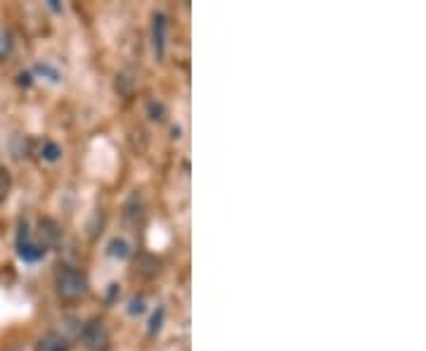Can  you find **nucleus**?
Returning a JSON list of instances; mask_svg holds the SVG:
<instances>
[{
  "label": "nucleus",
  "instance_id": "1",
  "mask_svg": "<svg viewBox=\"0 0 426 351\" xmlns=\"http://www.w3.org/2000/svg\"><path fill=\"white\" fill-rule=\"evenodd\" d=\"M55 287H57V294L64 302H76V299L88 294V278L78 268L62 263L55 271Z\"/></svg>",
  "mask_w": 426,
  "mask_h": 351
},
{
  "label": "nucleus",
  "instance_id": "9",
  "mask_svg": "<svg viewBox=\"0 0 426 351\" xmlns=\"http://www.w3.org/2000/svg\"><path fill=\"white\" fill-rule=\"evenodd\" d=\"M39 152H41L43 159H46V161H50V164H53V161H57L60 157H62V147H60L55 140H43V143H41V150H39Z\"/></svg>",
  "mask_w": 426,
  "mask_h": 351
},
{
  "label": "nucleus",
  "instance_id": "4",
  "mask_svg": "<svg viewBox=\"0 0 426 351\" xmlns=\"http://www.w3.org/2000/svg\"><path fill=\"white\" fill-rule=\"evenodd\" d=\"M166 46H168V17L164 12H154L152 15V48L159 60L166 58Z\"/></svg>",
  "mask_w": 426,
  "mask_h": 351
},
{
  "label": "nucleus",
  "instance_id": "7",
  "mask_svg": "<svg viewBox=\"0 0 426 351\" xmlns=\"http://www.w3.org/2000/svg\"><path fill=\"white\" fill-rule=\"evenodd\" d=\"M69 349L71 347H69V342L60 335V332H48V335H43L39 347H36V351H69Z\"/></svg>",
  "mask_w": 426,
  "mask_h": 351
},
{
  "label": "nucleus",
  "instance_id": "8",
  "mask_svg": "<svg viewBox=\"0 0 426 351\" xmlns=\"http://www.w3.org/2000/svg\"><path fill=\"white\" fill-rule=\"evenodd\" d=\"M106 254L111 256V259L116 261H126L130 254H133V249H130V244L123 240V237H114L109 244H106Z\"/></svg>",
  "mask_w": 426,
  "mask_h": 351
},
{
  "label": "nucleus",
  "instance_id": "3",
  "mask_svg": "<svg viewBox=\"0 0 426 351\" xmlns=\"http://www.w3.org/2000/svg\"><path fill=\"white\" fill-rule=\"evenodd\" d=\"M17 254H20V259H24L27 263H36L46 256V249H43L39 240L31 235L27 223H22L20 230H17Z\"/></svg>",
  "mask_w": 426,
  "mask_h": 351
},
{
  "label": "nucleus",
  "instance_id": "14",
  "mask_svg": "<svg viewBox=\"0 0 426 351\" xmlns=\"http://www.w3.org/2000/svg\"><path fill=\"white\" fill-rule=\"evenodd\" d=\"M145 311H147L145 297H133V299H130V306H128V313H130V316H142Z\"/></svg>",
  "mask_w": 426,
  "mask_h": 351
},
{
  "label": "nucleus",
  "instance_id": "12",
  "mask_svg": "<svg viewBox=\"0 0 426 351\" xmlns=\"http://www.w3.org/2000/svg\"><path fill=\"white\" fill-rule=\"evenodd\" d=\"M147 114L152 121H166V107L164 102H159V100H152V102L147 105Z\"/></svg>",
  "mask_w": 426,
  "mask_h": 351
},
{
  "label": "nucleus",
  "instance_id": "2",
  "mask_svg": "<svg viewBox=\"0 0 426 351\" xmlns=\"http://www.w3.org/2000/svg\"><path fill=\"white\" fill-rule=\"evenodd\" d=\"M81 340H83V347L88 351H109L111 335H109V328L104 325V321L90 318V321L83 325V330H81Z\"/></svg>",
  "mask_w": 426,
  "mask_h": 351
},
{
  "label": "nucleus",
  "instance_id": "6",
  "mask_svg": "<svg viewBox=\"0 0 426 351\" xmlns=\"http://www.w3.org/2000/svg\"><path fill=\"white\" fill-rule=\"evenodd\" d=\"M159 273V259L152 254H137L135 256V275H140V278H154V275Z\"/></svg>",
  "mask_w": 426,
  "mask_h": 351
},
{
  "label": "nucleus",
  "instance_id": "15",
  "mask_svg": "<svg viewBox=\"0 0 426 351\" xmlns=\"http://www.w3.org/2000/svg\"><path fill=\"white\" fill-rule=\"evenodd\" d=\"M36 72H39L41 77H48V81H53V84H60V72L57 69H53L50 65H39L36 67Z\"/></svg>",
  "mask_w": 426,
  "mask_h": 351
},
{
  "label": "nucleus",
  "instance_id": "16",
  "mask_svg": "<svg viewBox=\"0 0 426 351\" xmlns=\"http://www.w3.org/2000/svg\"><path fill=\"white\" fill-rule=\"evenodd\" d=\"M48 8H50V10H55V12H60V10H62L60 5H57V0H50V3H48Z\"/></svg>",
  "mask_w": 426,
  "mask_h": 351
},
{
  "label": "nucleus",
  "instance_id": "5",
  "mask_svg": "<svg viewBox=\"0 0 426 351\" xmlns=\"http://www.w3.org/2000/svg\"><path fill=\"white\" fill-rule=\"evenodd\" d=\"M60 237H62V230H60V223L57 221H53V218H41L39 221V233H36V240H39V244L43 249H48L50 247H55V244L60 242Z\"/></svg>",
  "mask_w": 426,
  "mask_h": 351
},
{
  "label": "nucleus",
  "instance_id": "13",
  "mask_svg": "<svg viewBox=\"0 0 426 351\" xmlns=\"http://www.w3.org/2000/svg\"><path fill=\"white\" fill-rule=\"evenodd\" d=\"M164 318H166V309L164 306H159V309L154 311V316H152V321H149V335H159V330H161V325H164Z\"/></svg>",
  "mask_w": 426,
  "mask_h": 351
},
{
  "label": "nucleus",
  "instance_id": "11",
  "mask_svg": "<svg viewBox=\"0 0 426 351\" xmlns=\"http://www.w3.org/2000/svg\"><path fill=\"white\" fill-rule=\"evenodd\" d=\"M10 192H12V173L5 166H0V204H5Z\"/></svg>",
  "mask_w": 426,
  "mask_h": 351
},
{
  "label": "nucleus",
  "instance_id": "10",
  "mask_svg": "<svg viewBox=\"0 0 426 351\" xmlns=\"http://www.w3.org/2000/svg\"><path fill=\"white\" fill-rule=\"evenodd\" d=\"M12 46H15V41H12V34L8 29L0 27V62H5L12 55Z\"/></svg>",
  "mask_w": 426,
  "mask_h": 351
}]
</instances>
